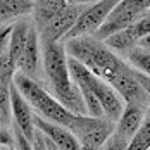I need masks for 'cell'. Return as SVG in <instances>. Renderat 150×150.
<instances>
[{
	"label": "cell",
	"mask_w": 150,
	"mask_h": 150,
	"mask_svg": "<svg viewBox=\"0 0 150 150\" xmlns=\"http://www.w3.org/2000/svg\"><path fill=\"white\" fill-rule=\"evenodd\" d=\"M0 150H16L14 147H7V145H0Z\"/></svg>",
	"instance_id": "cell-26"
},
{
	"label": "cell",
	"mask_w": 150,
	"mask_h": 150,
	"mask_svg": "<svg viewBox=\"0 0 150 150\" xmlns=\"http://www.w3.org/2000/svg\"><path fill=\"white\" fill-rule=\"evenodd\" d=\"M67 57L79 60L85 67H88L95 76L112 85L117 78L126 74L131 66H128L124 60H121L114 52H110L105 43L95 40L93 36L76 38L71 42H66Z\"/></svg>",
	"instance_id": "cell-2"
},
{
	"label": "cell",
	"mask_w": 150,
	"mask_h": 150,
	"mask_svg": "<svg viewBox=\"0 0 150 150\" xmlns=\"http://www.w3.org/2000/svg\"><path fill=\"white\" fill-rule=\"evenodd\" d=\"M69 0H40L35 2V23H36V30L42 31L43 28H47L57 16L67 7Z\"/></svg>",
	"instance_id": "cell-12"
},
{
	"label": "cell",
	"mask_w": 150,
	"mask_h": 150,
	"mask_svg": "<svg viewBox=\"0 0 150 150\" xmlns=\"http://www.w3.org/2000/svg\"><path fill=\"white\" fill-rule=\"evenodd\" d=\"M35 9V2L30 0H0V24L19 17V16L30 14Z\"/></svg>",
	"instance_id": "cell-14"
},
{
	"label": "cell",
	"mask_w": 150,
	"mask_h": 150,
	"mask_svg": "<svg viewBox=\"0 0 150 150\" xmlns=\"http://www.w3.org/2000/svg\"><path fill=\"white\" fill-rule=\"evenodd\" d=\"M145 114H147V109H143V107H140V105L128 104L124 107L119 121L116 122L114 133L122 136V138L128 140V142H131L133 136L138 133V129L142 128L143 119H145Z\"/></svg>",
	"instance_id": "cell-11"
},
{
	"label": "cell",
	"mask_w": 150,
	"mask_h": 150,
	"mask_svg": "<svg viewBox=\"0 0 150 150\" xmlns=\"http://www.w3.org/2000/svg\"><path fill=\"white\" fill-rule=\"evenodd\" d=\"M116 0H102V2H93L88 4V7L81 12L78 17L76 24L73 30L67 33V36L64 38L66 42H71L76 38H85V36H95V33L102 28L105 23L107 16L110 14V11L116 7Z\"/></svg>",
	"instance_id": "cell-6"
},
{
	"label": "cell",
	"mask_w": 150,
	"mask_h": 150,
	"mask_svg": "<svg viewBox=\"0 0 150 150\" xmlns=\"http://www.w3.org/2000/svg\"><path fill=\"white\" fill-rule=\"evenodd\" d=\"M138 45H140V48H143V50H147V52H150V35H147L145 38H142Z\"/></svg>",
	"instance_id": "cell-25"
},
{
	"label": "cell",
	"mask_w": 150,
	"mask_h": 150,
	"mask_svg": "<svg viewBox=\"0 0 150 150\" xmlns=\"http://www.w3.org/2000/svg\"><path fill=\"white\" fill-rule=\"evenodd\" d=\"M11 86L12 85H2L0 83V126H5L11 122L12 109H11Z\"/></svg>",
	"instance_id": "cell-18"
},
{
	"label": "cell",
	"mask_w": 150,
	"mask_h": 150,
	"mask_svg": "<svg viewBox=\"0 0 150 150\" xmlns=\"http://www.w3.org/2000/svg\"><path fill=\"white\" fill-rule=\"evenodd\" d=\"M0 145L14 147V133H11L5 126H0Z\"/></svg>",
	"instance_id": "cell-23"
},
{
	"label": "cell",
	"mask_w": 150,
	"mask_h": 150,
	"mask_svg": "<svg viewBox=\"0 0 150 150\" xmlns=\"http://www.w3.org/2000/svg\"><path fill=\"white\" fill-rule=\"evenodd\" d=\"M11 109H12V117L16 126L33 142L36 128H35V112L31 110V105L28 100L19 93V90L14 85L11 86Z\"/></svg>",
	"instance_id": "cell-9"
},
{
	"label": "cell",
	"mask_w": 150,
	"mask_h": 150,
	"mask_svg": "<svg viewBox=\"0 0 150 150\" xmlns=\"http://www.w3.org/2000/svg\"><path fill=\"white\" fill-rule=\"evenodd\" d=\"M133 69H135V67H133ZM135 78H136V81L142 85V88L147 91V95L150 97V76L143 74V73H140V71L135 69Z\"/></svg>",
	"instance_id": "cell-24"
},
{
	"label": "cell",
	"mask_w": 150,
	"mask_h": 150,
	"mask_svg": "<svg viewBox=\"0 0 150 150\" xmlns=\"http://www.w3.org/2000/svg\"><path fill=\"white\" fill-rule=\"evenodd\" d=\"M14 149L16 150H35L33 142L17 126H14Z\"/></svg>",
	"instance_id": "cell-21"
},
{
	"label": "cell",
	"mask_w": 150,
	"mask_h": 150,
	"mask_svg": "<svg viewBox=\"0 0 150 150\" xmlns=\"http://www.w3.org/2000/svg\"><path fill=\"white\" fill-rule=\"evenodd\" d=\"M11 33H12V24L0 28V57L7 52L9 48V40H11Z\"/></svg>",
	"instance_id": "cell-22"
},
{
	"label": "cell",
	"mask_w": 150,
	"mask_h": 150,
	"mask_svg": "<svg viewBox=\"0 0 150 150\" xmlns=\"http://www.w3.org/2000/svg\"><path fill=\"white\" fill-rule=\"evenodd\" d=\"M88 7V4L83 2H71L67 4V7L60 12L47 28L42 31H38V35L42 36L43 43H59V40H64L67 36V33L73 30V26L76 24L78 17L81 16V12Z\"/></svg>",
	"instance_id": "cell-7"
},
{
	"label": "cell",
	"mask_w": 150,
	"mask_h": 150,
	"mask_svg": "<svg viewBox=\"0 0 150 150\" xmlns=\"http://www.w3.org/2000/svg\"><path fill=\"white\" fill-rule=\"evenodd\" d=\"M150 11V0H121L107 16L102 28L95 33V40L105 42L116 33L133 26L143 14Z\"/></svg>",
	"instance_id": "cell-4"
},
{
	"label": "cell",
	"mask_w": 150,
	"mask_h": 150,
	"mask_svg": "<svg viewBox=\"0 0 150 150\" xmlns=\"http://www.w3.org/2000/svg\"><path fill=\"white\" fill-rule=\"evenodd\" d=\"M131 31L135 33V36L138 38V43L142 38H145L147 35H150V11L147 14H143L135 24L131 26Z\"/></svg>",
	"instance_id": "cell-20"
},
{
	"label": "cell",
	"mask_w": 150,
	"mask_h": 150,
	"mask_svg": "<svg viewBox=\"0 0 150 150\" xmlns=\"http://www.w3.org/2000/svg\"><path fill=\"white\" fill-rule=\"evenodd\" d=\"M78 138L81 147L102 150L107 140L116 129V122L107 117H91V116H78L73 126L69 128Z\"/></svg>",
	"instance_id": "cell-5"
},
{
	"label": "cell",
	"mask_w": 150,
	"mask_h": 150,
	"mask_svg": "<svg viewBox=\"0 0 150 150\" xmlns=\"http://www.w3.org/2000/svg\"><path fill=\"white\" fill-rule=\"evenodd\" d=\"M16 73H17V66L12 62L9 52H5L0 57V83L2 85H12Z\"/></svg>",
	"instance_id": "cell-19"
},
{
	"label": "cell",
	"mask_w": 150,
	"mask_h": 150,
	"mask_svg": "<svg viewBox=\"0 0 150 150\" xmlns=\"http://www.w3.org/2000/svg\"><path fill=\"white\" fill-rule=\"evenodd\" d=\"M149 149H150V107L147 110V114H145L142 128L138 129V133L129 142L128 150H149Z\"/></svg>",
	"instance_id": "cell-16"
},
{
	"label": "cell",
	"mask_w": 150,
	"mask_h": 150,
	"mask_svg": "<svg viewBox=\"0 0 150 150\" xmlns=\"http://www.w3.org/2000/svg\"><path fill=\"white\" fill-rule=\"evenodd\" d=\"M19 71L31 79H35L40 71V35H38V30L33 26H31L28 40H26L23 57L19 60Z\"/></svg>",
	"instance_id": "cell-10"
},
{
	"label": "cell",
	"mask_w": 150,
	"mask_h": 150,
	"mask_svg": "<svg viewBox=\"0 0 150 150\" xmlns=\"http://www.w3.org/2000/svg\"><path fill=\"white\" fill-rule=\"evenodd\" d=\"M35 128L45 138H48L59 150H79L81 149L78 138L73 135L71 129H67V128H64L60 124H55L52 121H47L43 117H40V116H36V114H35Z\"/></svg>",
	"instance_id": "cell-8"
},
{
	"label": "cell",
	"mask_w": 150,
	"mask_h": 150,
	"mask_svg": "<svg viewBox=\"0 0 150 150\" xmlns=\"http://www.w3.org/2000/svg\"><path fill=\"white\" fill-rule=\"evenodd\" d=\"M12 85L28 100V104L40 114V117L52 121L55 124H60L67 129L73 126V122L76 121L78 116L69 112L52 93H48L45 88H42L35 79H31L26 74H23L21 71H17L14 79H12Z\"/></svg>",
	"instance_id": "cell-3"
},
{
	"label": "cell",
	"mask_w": 150,
	"mask_h": 150,
	"mask_svg": "<svg viewBox=\"0 0 150 150\" xmlns=\"http://www.w3.org/2000/svg\"><path fill=\"white\" fill-rule=\"evenodd\" d=\"M64 43H43V69L52 86V95L74 116H88L85 100L71 79Z\"/></svg>",
	"instance_id": "cell-1"
},
{
	"label": "cell",
	"mask_w": 150,
	"mask_h": 150,
	"mask_svg": "<svg viewBox=\"0 0 150 150\" xmlns=\"http://www.w3.org/2000/svg\"><path fill=\"white\" fill-rule=\"evenodd\" d=\"M79 150H97V149H86V147H81Z\"/></svg>",
	"instance_id": "cell-27"
},
{
	"label": "cell",
	"mask_w": 150,
	"mask_h": 150,
	"mask_svg": "<svg viewBox=\"0 0 150 150\" xmlns=\"http://www.w3.org/2000/svg\"><path fill=\"white\" fill-rule=\"evenodd\" d=\"M149 150H150V149H149Z\"/></svg>",
	"instance_id": "cell-28"
},
{
	"label": "cell",
	"mask_w": 150,
	"mask_h": 150,
	"mask_svg": "<svg viewBox=\"0 0 150 150\" xmlns=\"http://www.w3.org/2000/svg\"><path fill=\"white\" fill-rule=\"evenodd\" d=\"M31 26L26 21H19L12 24V33H11V40H9V55L11 59L17 66L19 69V60L23 57V52H24V47H26V40H28V35H30Z\"/></svg>",
	"instance_id": "cell-13"
},
{
	"label": "cell",
	"mask_w": 150,
	"mask_h": 150,
	"mask_svg": "<svg viewBox=\"0 0 150 150\" xmlns=\"http://www.w3.org/2000/svg\"><path fill=\"white\" fill-rule=\"evenodd\" d=\"M107 48H112V50H119V52H131L133 48H136L135 45H138V38L135 36V33L131 31V26L126 28V30L116 33L114 36L107 38L104 42Z\"/></svg>",
	"instance_id": "cell-15"
},
{
	"label": "cell",
	"mask_w": 150,
	"mask_h": 150,
	"mask_svg": "<svg viewBox=\"0 0 150 150\" xmlns=\"http://www.w3.org/2000/svg\"><path fill=\"white\" fill-rule=\"evenodd\" d=\"M128 60L131 62V67H135L136 71L150 76V52L136 47L131 52H128Z\"/></svg>",
	"instance_id": "cell-17"
}]
</instances>
